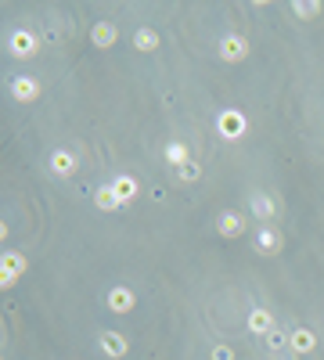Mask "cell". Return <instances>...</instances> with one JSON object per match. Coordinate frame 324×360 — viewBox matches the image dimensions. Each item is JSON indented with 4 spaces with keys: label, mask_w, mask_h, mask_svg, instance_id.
<instances>
[{
    "label": "cell",
    "mask_w": 324,
    "mask_h": 360,
    "mask_svg": "<svg viewBox=\"0 0 324 360\" xmlns=\"http://www.w3.org/2000/svg\"><path fill=\"white\" fill-rule=\"evenodd\" d=\"M249 130V119L245 112H238V109H224L220 116H216V134H220L224 141H242Z\"/></svg>",
    "instance_id": "obj_1"
},
{
    "label": "cell",
    "mask_w": 324,
    "mask_h": 360,
    "mask_svg": "<svg viewBox=\"0 0 324 360\" xmlns=\"http://www.w3.org/2000/svg\"><path fill=\"white\" fill-rule=\"evenodd\" d=\"M22 274H26V256L22 252H4V260H0V285L4 288L18 285Z\"/></svg>",
    "instance_id": "obj_2"
},
{
    "label": "cell",
    "mask_w": 324,
    "mask_h": 360,
    "mask_svg": "<svg viewBox=\"0 0 324 360\" xmlns=\"http://www.w3.org/2000/svg\"><path fill=\"white\" fill-rule=\"evenodd\" d=\"M8 51H11L15 58H33V54H36V36H33L29 29H15V33L8 36Z\"/></svg>",
    "instance_id": "obj_3"
},
{
    "label": "cell",
    "mask_w": 324,
    "mask_h": 360,
    "mask_svg": "<svg viewBox=\"0 0 324 360\" xmlns=\"http://www.w3.org/2000/svg\"><path fill=\"white\" fill-rule=\"evenodd\" d=\"M134 306H137V295H134V288L119 285V288H112V292H108V310H112V313H134Z\"/></svg>",
    "instance_id": "obj_4"
},
{
    "label": "cell",
    "mask_w": 324,
    "mask_h": 360,
    "mask_svg": "<svg viewBox=\"0 0 324 360\" xmlns=\"http://www.w3.org/2000/svg\"><path fill=\"white\" fill-rule=\"evenodd\" d=\"M91 44L101 47V51H108L112 44H119V26H116V22H98V26L91 29Z\"/></svg>",
    "instance_id": "obj_5"
},
{
    "label": "cell",
    "mask_w": 324,
    "mask_h": 360,
    "mask_svg": "<svg viewBox=\"0 0 324 360\" xmlns=\"http://www.w3.org/2000/svg\"><path fill=\"white\" fill-rule=\"evenodd\" d=\"M11 97L15 101H36L40 97V83L33 76H15L11 79Z\"/></svg>",
    "instance_id": "obj_6"
},
{
    "label": "cell",
    "mask_w": 324,
    "mask_h": 360,
    "mask_svg": "<svg viewBox=\"0 0 324 360\" xmlns=\"http://www.w3.org/2000/svg\"><path fill=\"white\" fill-rule=\"evenodd\" d=\"M216 227H220V235H224V238H238V235H245V217H242V213H234V209H227V213H220Z\"/></svg>",
    "instance_id": "obj_7"
},
{
    "label": "cell",
    "mask_w": 324,
    "mask_h": 360,
    "mask_svg": "<svg viewBox=\"0 0 324 360\" xmlns=\"http://www.w3.org/2000/svg\"><path fill=\"white\" fill-rule=\"evenodd\" d=\"M256 249L263 252V256H277L281 252V235L270 227V224H263L259 227V235H256Z\"/></svg>",
    "instance_id": "obj_8"
},
{
    "label": "cell",
    "mask_w": 324,
    "mask_h": 360,
    "mask_svg": "<svg viewBox=\"0 0 324 360\" xmlns=\"http://www.w3.org/2000/svg\"><path fill=\"white\" fill-rule=\"evenodd\" d=\"M98 343H101L105 357H126V350H130L126 335H119V331H101V335H98Z\"/></svg>",
    "instance_id": "obj_9"
},
{
    "label": "cell",
    "mask_w": 324,
    "mask_h": 360,
    "mask_svg": "<svg viewBox=\"0 0 324 360\" xmlns=\"http://www.w3.org/2000/svg\"><path fill=\"white\" fill-rule=\"evenodd\" d=\"M288 350H292V353H314V350H317V335H314L310 328H295V331L288 335Z\"/></svg>",
    "instance_id": "obj_10"
},
{
    "label": "cell",
    "mask_w": 324,
    "mask_h": 360,
    "mask_svg": "<svg viewBox=\"0 0 324 360\" xmlns=\"http://www.w3.org/2000/svg\"><path fill=\"white\" fill-rule=\"evenodd\" d=\"M245 54H249V44H245L242 36H224L220 40V58L224 61H242Z\"/></svg>",
    "instance_id": "obj_11"
},
{
    "label": "cell",
    "mask_w": 324,
    "mask_h": 360,
    "mask_svg": "<svg viewBox=\"0 0 324 360\" xmlns=\"http://www.w3.org/2000/svg\"><path fill=\"white\" fill-rule=\"evenodd\" d=\"M249 331H252V335H259V338H267V335L274 331V321H270V313H267L263 306L249 310Z\"/></svg>",
    "instance_id": "obj_12"
},
{
    "label": "cell",
    "mask_w": 324,
    "mask_h": 360,
    "mask_svg": "<svg viewBox=\"0 0 324 360\" xmlns=\"http://www.w3.org/2000/svg\"><path fill=\"white\" fill-rule=\"evenodd\" d=\"M112 187H116V195H119V202H123V205H130V202H134V198L141 195V184H137L134 177H126V173H123V177H116V180H112Z\"/></svg>",
    "instance_id": "obj_13"
},
{
    "label": "cell",
    "mask_w": 324,
    "mask_h": 360,
    "mask_svg": "<svg viewBox=\"0 0 324 360\" xmlns=\"http://www.w3.org/2000/svg\"><path fill=\"white\" fill-rule=\"evenodd\" d=\"M94 205L105 209V213H112V209H119L123 202H119V195H116V187L105 184V187H98V191H94Z\"/></svg>",
    "instance_id": "obj_14"
},
{
    "label": "cell",
    "mask_w": 324,
    "mask_h": 360,
    "mask_svg": "<svg viewBox=\"0 0 324 360\" xmlns=\"http://www.w3.org/2000/svg\"><path fill=\"white\" fill-rule=\"evenodd\" d=\"M51 169L58 177H72L76 173V155L72 152H54L51 155Z\"/></svg>",
    "instance_id": "obj_15"
},
{
    "label": "cell",
    "mask_w": 324,
    "mask_h": 360,
    "mask_svg": "<svg viewBox=\"0 0 324 360\" xmlns=\"http://www.w3.org/2000/svg\"><path fill=\"white\" fill-rule=\"evenodd\" d=\"M134 47H137V51H155V47H159V33L148 29V26H141V29L134 33Z\"/></svg>",
    "instance_id": "obj_16"
},
{
    "label": "cell",
    "mask_w": 324,
    "mask_h": 360,
    "mask_svg": "<svg viewBox=\"0 0 324 360\" xmlns=\"http://www.w3.org/2000/svg\"><path fill=\"white\" fill-rule=\"evenodd\" d=\"M166 159L173 162V166H184V162H191V155H187V144H180V141H173V144H166Z\"/></svg>",
    "instance_id": "obj_17"
},
{
    "label": "cell",
    "mask_w": 324,
    "mask_h": 360,
    "mask_svg": "<svg viewBox=\"0 0 324 360\" xmlns=\"http://www.w3.org/2000/svg\"><path fill=\"white\" fill-rule=\"evenodd\" d=\"M177 177H180L184 184H194V180H199V177H202V166H199V162H194V159H191V162H184V166L177 169Z\"/></svg>",
    "instance_id": "obj_18"
},
{
    "label": "cell",
    "mask_w": 324,
    "mask_h": 360,
    "mask_svg": "<svg viewBox=\"0 0 324 360\" xmlns=\"http://www.w3.org/2000/svg\"><path fill=\"white\" fill-rule=\"evenodd\" d=\"M263 343H267V350H274V353H281V350H288V335L274 328V331H270V335L263 338Z\"/></svg>",
    "instance_id": "obj_19"
},
{
    "label": "cell",
    "mask_w": 324,
    "mask_h": 360,
    "mask_svg": "<svg viewBox=\"0 0 324 360\" xmlns=\"http://www.w3.org/2000/svg\"><path fill=\"white\" fill-rule=\"evenodd\" d=\"M252 209H256V217H263V220L274 217V202H270L267 195H256V198H252Z\"/></svg>",
    "instance_id": "obj_20"
},
{
    "label": "cell",
    "mask_w": 324,
    "mask_h": 360,
    "mask_svg": "<svg viewBox=\"0 0 324 360\" xmlns=\"http://www.w3.org/2000/svg\"><path fill=\"white\" fill-rule=\"evenodd\" d=\"M292 11L302 15V18H310V15H321V4H292Z\"/></svg>",
    "instance_id": "obj_21"
},
{
    "label": "cell",
    "mask_w": 324,
    "mask_h": 360,
    "mask_svg": "<svg viewBox=\"0 0 324 360\" xmlns=\"http://www.w3.org/2000/svg\"><path fill=\"white\" fill-rule=\"evenodd\" d=\"M213 360H234V350L231 346H213Z\"/></svg>",
    "instance_id": "obj_22"
}]
</instances>
